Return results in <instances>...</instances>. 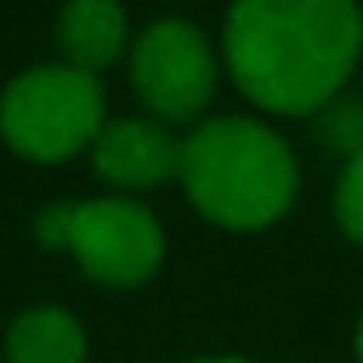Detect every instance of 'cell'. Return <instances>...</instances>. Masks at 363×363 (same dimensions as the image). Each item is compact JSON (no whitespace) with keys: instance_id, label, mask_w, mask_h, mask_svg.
<instances>
[{"instance_id":"obj_2","label":"cell","mask_w":363,"mask_h":363,"mask_svg":"<svg viewBox=\"0 0 363 363\" xmlns=\"http://www.w3.org/2000/svg\"><path fill=\"white\" fill-rule=\"evenodd\" d=\"M179 184L214 227L265 231L291 210L299 167L291 145L265 120L214 116L189 133Z\"/></svg>"},{"instance_id":"obj_11","label":"cell","mask_w":363,"mask_h":363,"mask_svg":"<svg viewBox=\"0 0 363 363\" xmlns=\"http://www.w3.org/2000/svg\"><path fill=\"white\" fill-rule=\"evenodd\" d=\"M354 354H359V363H363V316H359V333H354Z\"/></svg>"},{"instance_id":"obj_10","label":"cell","mask_w":363,"mask_h":363,"mask_svg":"<svg viewBox=\"0 0 363 363\" xmlns=\"http://www.w3.org/2000/svg\"><path fill=\"white\" fill-rule=\"evenodd\" d=\"M193 363H248L240 354H206V359H193Z\"/></svg>"},{"instance_id":"obj_7","label":"cell","mask_w":363,"mask_h":363,"mask_svg":"<svg viewBox=\"0 0 363 363\" xmlns=\"http://www.w3.org/2000/svg\"><path fill=\"white\" fill-rule=\"evenodd\" d=\"M60 60L82 73H103L128 52V13L120 0H69L56 18Z\"/></svg>"},{"instance_id":"obj_9","label":"cell","mask_w":363,"mask_h":363,"mask_svg":"<svg viewBox=\"0 0 363 363\" xmlns=\"http://www.w3.org/2000/svg\"><path fill=\"white\" fill-rule=\"evenodd\" d=\"M333 214H337V227L363 244V145L350 150L342 175H337V193H333Z\"/></svg>"},{"instance_id":"obj_6","label":"cell","mask_w":363,"mask_h":363,"mask_svg":"<svg viewBox=\"0 0 363 363\" xmlns=\"http://www.w3.org/2000/svg\"><path fill=\"white\" fill-rule=\"evenodd\" d=\"M90 162L103 184L120 193H150L179 179L184 167V141H175L167 124L154 116H120L107 120L90 145Z\"/></svg>"},{"instance_id":"obj_3","label":"cell","mask_w":363,"mask_h":363,"mask_svg":"<svg viewBox=\"0 0 363 363\" xmlns=\"http://www.w3.org/2000/svg\"><path fill=\"white\" fill-rule=\"evenodd\" d=\"M107 124V94L94 73L73 65H35L0 94V137L26 162H69L94 145Z\"/></svg>"},{"instance_id":"obj_8","label":"cell","mask_w":363,"mask_h":363,"mask_svg":"<svg viewBox=\"0 0 363 363\" xmlns=\"http://www.w3.org/2000/svg\"><path fill=\"white\" fill-rule=\"evenodd\" d=\"M86 329L65 308H30L5 333V363H86Z\"/></svg>"},{"instance_id":"obj_1","label":"cell","mask_w":363,"mask_h":363,"mask_svg":"<svg viewBox=\"0 0 363 363\" xmlns=\"http://www.w3.org/2000/svg\"><path fill=\"white\" fill-rule=\"evenodd\" d=\"M223 56L248 103L312 116L337 99L363 56V9L354 0H235Z\"/></svg>"},{"instance_id":"obj_5","label":"cell","mask_w":363,"mask_h":363,"mask_svg":"<svg viewBox=\"0 0 363 363\" xmlns=\"http://www.w3.org/2000/svg\"><path fill=\"white\" fill-rule=\"evenodd\" d=\"M133 90L158 124L197 120L218 90V56L210 39L184 18L150 22L128 52Z\"/></svg>"},{"instance_id":"obj_12","label":"cell","mask_w":363,"mask_h":363,"mask_svg":"<svg viewBox=\"0 0 363 363\" xmlns=\"http://www.w3.org/2000/svg\"><path fill=\"white\" fill-rule=\"evenodd\" d=\"M359 9H363V5H359Z\"/></svg>"},{"instance_id":"obj_4","label":"cell","mask_w":363,"mask_h":363,"mask_svg":"<svg viewBox=\"0 0 363 363\" xmlns=\"http://www.w3.org/2000/svg\"><path fill=\"white\" fill-rule=\"evenodd\" d=\"M39 240L65 248L86 278L116 291L150 282L167 252L158 218L128 197L52 206L39 214Z\"/></svg>"}]
</instances>
